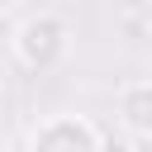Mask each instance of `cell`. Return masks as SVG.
I'll use <instances>...</instances> for the list:
<instances>
[{
  "instance_id": "1",
  "label": "cell",
  "mask_w": 152,
  "mask_h": 152,
  "mask_svg": "<svg viewBox=\"0 0 152 152\" xmlns=\"http://www.w3.org/2000/svg\"><path fill=\"white\" fill-rule=\"evenodd\" d=\"M71 38H76V28L62 10H24L10 28V57H14V66L43 76L66 62Z\"/></svg>"
},
{
  "instance_id": "2",
  "label": "cell",
  "mask_w": 152,
  "mask_h": 152,
  "mask_svg": "<svg viewBox=\"0 0 152 152\" xmlns=\"http://www.w3.org/2000/svg\"><path fill=\"white\" fill-rule=\"evenodd\" d=\"M100 147H104V128L90 114L57 109V114H43L28 124L19 152H100Z\"/></svg>"
},
{
  "instance_id": "3",
  "label": "cell",
  "mask_w": 152,
  "mask_h": 152,
  "mask_svg": "<svg viewBox=\"0 0 152 152\" xmlns=\"http://www.w3.org/2000/svg\"><path fill=\"white\" fill-rule=\"evenodd\" d=\"M114 124L128 138L152 142V76H133L114 90Z\"/></svg>"
},
{
  "instance_id": "4",
  "label": "cell",
  "mask_w": 152,
  "mask_h": 152,
  "mask_svg": "<svg viewBox=\"0 0 152 152\" xmlns=\"http://www.w3.org/2000/svg\"><path fill=\"white\" fill-rule=\"evenodd\" d=\"M100 152H138V138H128V133L114 124V128H104V147H100Z\"/></svg>"
}]
</instances>
